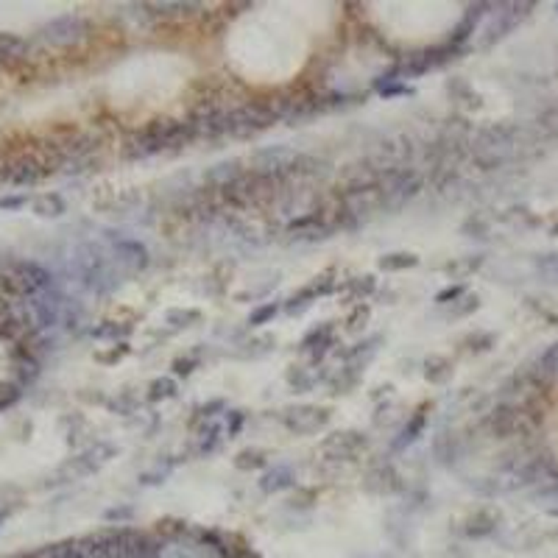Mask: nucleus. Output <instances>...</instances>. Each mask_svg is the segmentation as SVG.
I'll return each instance as SVG.
<instances>
[{
  "label": "nucleus",
  "instance_id": "f257e3e1",
  "mask_svg": "<svg viewBox=\"0 0 558 558\" xmlns=\"http://www.w3.org/2000/svg\"><path fill=\"white\" fill-rule=\"evenodd\" d=\"M277 120V109L274 106H263V103H246L227 112V134L229 137H252V134L265 132L268 126H274Z\"/></svg>",
  "mask_w": 558,
  "mask_h": 558
},
{
  "label": "nucleus",
  "instance_id": "f03ea898",
  "mask_svg": "<svg viewBox=\"0 0 558 558\" xmlns=\"http://www.w3.org/2000/svg\"><path fill=\"white\" fill-rule=\"evenodd\" d=\"M282 425L294 435H316L329 425V410L319 405H294L282 410Z\"/></svg>",
  "mask_w": 558,
  "mask_h": 558
},
{
  "label": "nucleus",
  "instance_id": "7ed1b4c3",
  "mask_svg": "<svg viewBox=\"0 0 558 558\" xmlns=\"http://www.w3.org/2000/svg\"><path fill=\"white\" fill-rule=\"evenodd\" d=\"M363 450H368V435L358 430H341L321 441V453L329 460H355Z\"/></svg>",
  "mask_w": 558,
  "mask_h": 558
},
{
  "label": "nucleus",
  "instance_id": "20e7f679",
  "mask_svg": "<svg viewBox=\"0 0 558 558\" xmlns=\"http://www.w3.org/2000/svg\"><path fill=\"white\" fill-rule=\"evenodd\" d=\"M118 450L112 447V444H95V447H90V450H84L81 455H76V458H70L59 469V477H65V480H78V477H87V475H93V472H98L100 466L106 463V460H112Z\"/></svg>",
  "mask_w": 558,
  "mask_h": 558
},
{
  "label": "nucleus",
  "instance_id": "39448f33",
  "mask_svg": "<svg viewBox=\"0 0 558 558\" xmlns=\"http://www.w3.org/2000/svg\"><path fill=\"white\" fill-rule=\"evenodd\" d=\"M87 31H90V26H87L84 17H78V14H62V17L51 20V23L42 29V39L51 42V45L65 48V45L81 42V39L87 36Z\"/></svg>",
  "mask_w": 558,
  "mask_h": 558
},
{
  "label": "nucleus",
  "instance_id": "423d86ee",
  "mask_svg": "<svg viewBox=\"0 0 558 558\" xmlns=\"http://www.w3.org/2000/svg\"><path fill=\"white\" fill-rule=\"evenodd\" d=\"M335 291V279H332V271L327 274H321V277H316L310 285H304L301 291H296L288 301H285V313L288 316H301L313 301H319V296H327Z\"/></svg>",
  "mask_w": 558,
  "mask_h": 558
},
{
  "label": "nucleus",
  "instance_id": "0eeeda50",
  "mask_svg": "<svg viewBox=\"0 0 558 558\" xmlns=\"http://www.w3.org/2000/svg\"><path fill=\"white\" fill-rule=\"evenodd\" d=\"M332 346H335V327H332V321H324V324L313 327L299 341V352H307L313 361H321Z\"/></svg>",
  "mask_w": 558,
  "mask_h": 558
},
{
  "label": "nucleus",
  "instance_id": "6e6552de",
  "mask_svg": "<svg viewBox=\"0 0 558 558\" xmlns=\"http://www.w3.org/2000/svg\"><path fill=\"white\" fill-rule=\"evenodd\" d=\"M115 265L118 268H126V271H143L148 265L145 246L137 243V240H129V237L115 240Z\"/></svg>",
  "mask_w": 558,
  "mask_h": 558
},
{
  "label": "nucleus",
  "instance_id": "1a4fd4ad",
  "mask_svg": "<svg viewBox=\"0 0 558 558\" xmlns=\"http://www.w3.org/2000/svg\"><path fill=\"white\" fill-rule=\"evenodd\" d=\"M48 173H51V167H45V165L39 162V160H33V157H23V160H17L14 165L6 167V179L11 185H33V182H39Z\"/></svg>",
  "mask_w": 558,
  "mask_h": 558
},
{
  "label": "nucleus",
  "instance_id": "9d476101",
  "mask_svg": "<svg viewBox=\"0 0 558 558\" xmlns=\"http://www.w3.org/2000/svg\"><path fill=\"white\" fill-rule=\"evenodd\" d=\"M246 173V167H240L237 160H227V162H218L212 165L207 173H204V182L210 190H224L227 185H232L234 179H240Z\"/></svg>",
  "mask_w": 558,
  "mask_h": 558
},
{
  "label": "nucleus",
  "instance_id": "9b49d317",
  "mask_svg": "<svg viewBox=\"0 0 558 558\" xmlns=\"http://www.w3.org/2000/svg\"><path fill=\"white\" fill-rule=\"evenodd\" d=\"M383 338L380 335H374V338H366V341H358L355 346H349L346 352H341V361L343 366H349V368H355V371H363L366 368V363H371V358L377 355V343H380Z\"/></svg>",
  "mask_w": 558,
  "mask_h": 558
},
{
  "label": "nucleus",
  "instance_id": "f8f14e48",
  "mask_svg": "<svg viewBox=\"0 0 558 558\" xmlns=\"http://www.w3.org/2000/svg\"><path fill=\"white\" fill-rule=\"evenodd\" d=\"M296 483L294 469L288 463H277L274 469H268L263 477H260V492L263 494H279L285 489H291Z\"/></svg>",
  "mask_w": 558,
  "mask_h": 558
},
{
  "label": "nucleus",
  "instance_id": "ddd939ff",
  "mask_svg": "<svg viewBox=\"0 0 558 558\" xmlns=\"http://www.w3.org/2000/svg\"><path fill=\"white\" fill-rule=\"evenodd\" d=\"M500 525V514H494L489 508H480L475 511L466 522H463V536L469 539H483V536H492L494 530Z\"/></svg>",
  "mask_w": 558,
  "mask_h": 558
},
{
  "label": "nucleus",
  "instance_id": "4468645a",
  "mask_svg": "<svg viewBox=\"0 0 558 558\" xmlns=\"http://www.w3.org/2000/svg\"><path fill=\"white\" fill-rule=\"evenodd\" d=\"M425 427H427V405H425V408H419V410L410 416V422L399 430V435H396L394 441H391V450H394V453L408 450L413 441H419V435L425 433Z\"/></svg>",
  "mask_w": 558,
  "mask_h": 558
},
{
  "label": "nucleus",
  "instance_id": "2eb2a0df",
  "mask_svg": "<svg viewBox=\"0 0 558 558\" xmlns=\"http://www.w3.org/2000/svg\"><path fill=\"white\" fill-rule=\"evenodd\" d=\"M433 455L441 466H453L460 458V441L455 433H438L433 441Z\"/></svg>",
  "mask_w": 558,
  "mask_h": 558
},
{
  "label": "nucleus",
  "instance_id": "dca6fc26",
  "mask_svg": "<svg viewBox=\"0 0 558 558\" xmlns=\"http://www.w3.org/2000/svg\"><path fill=\"white\" fill-rule=\"evenodd\" d=\"M374 90H377L383 98H396V95H410V93H413V90H410V84L399 78L396 67L394 70H388L386 76H380V78L374 81Z\"/></svg>",
  "mask_w": 558,
  "mask_h": 558
},
{
  "label": "nucleus",
  "instance_id": "f3484780",
  "mask_svg": "<svg viewBox=\"0 0 558 558\" xmlns=\"http://www.w3.org/2000/svg\"><path fill=\"white\" fill-rule=\"evenodd\" d=\"M221 441H224V435H221V427L215 425V422H207V425L198 430L196 453L201 455V458H207V455H212V453L221 447Z\"/></svg>",
  "mask_w": 558,
  "mask_h": 558
},
{
  "label": "nucleus",
  "instance_id": "a211bd4d",
  "mask_svg": "<svg viewBox=\"0 0 558 558\" xmlns=\"http://www.w3.org/2000/svg\"><path fill=\"white\" fill-rule=\"evenodd\" d=\"M33 212L42 218H59L67 212V204L59 193H45V196L33 198Z\"/></svg>",
  "mask_w": 558,
  "mask_h": 558
},
{
  "label": "nucleus",
  "instance_id": "6ab92c4d",
  "mask_svg": "<svg viewBox=\"0 0 558 558\" xmlns=\"http://www.w3.org/2000/svg\"><path fill=\"white\" fill-rule=\"evenodd\" d=\"M363 371H355V368H349V366H341V371H335L332 377H329V388H332V394H349L358 383H361Z\"/></svg>",
  "mask_w": 558,
  "mask_h": 558
},
{
  "label": "nucleus",
  "instance_id": "aec40b11",
  "mask_svg": "<svg viewBox=\"0 0 558 558\" xmlns=\"http://www.w3.org/2000/svg\"><path fill=\"white\" fill-rule=\"evenodd\" d=\"M234 469H240V472H254V469H263L268 466V455H265L263 450H257V447H246V450H240L237 455H234Z\"/></svg>",
  "mask_w": 558,
  "mask_h": 558
},
{
  "label": "nucleus",
  "instance_id": "412c9836",
  "mask_svg": "<svg viewBox=\"0 0 558 558\" xmlns=\"http://www.w3.org/2000/svg\"><path fill=\"white\" fill-rule=\"evenodd\" d=\"M425 377L430 380V383H435V386L447 383V380L453 377V363L447 361V358H441V355L427 358L425 361Z\"/></svg>",
  "mask_w": 558,
  "mask_h": 558
},
{
  "label": "nucleus",
  "instance_id": "4be33fe9",
  "mask_svg": "<svg viewBox=\"0 0 558 558\" xmlns=\"http://www.w3.org/2000/svg\"><path fill=\"white\" fill-rule=\"evenodd\" d=\"M377 265H380V271H408V268L419 265V257L413 252H391V254H383Z\"/></svg>",
  "mask_w": 558,
  "mask_h": 558
},
{
  "label": "nucleus",
  "instance_id": "5701e85b",
  "mask_svg": "<svg viewBox=\"0 0 558 558\" xmlns=\"http://www.w3.org/2000/svg\"><path fill=\"white\" fill-rule=\"evenodd\" d=\"M129 335H132V324H118V321H103L100 327L93 329V338H98V341H115V343H118V338L126 341Z\"/></svg>",
  "mask_w": 558,
  "mask_h": 558
},
{
  "label": "nucleus",
  "instance_id": "b1692460",
  "mask_svg": "<svg viewBox=\"0 0 558 558\" xmlns=\"http://www.w3.org/2000/svg\"><path fill=\"white\" fill-rule=\"evenodd\" d=\"M346 291H349V296L361 304L363 299H368V296L377 291V279H374L371 274H366V277H355V279H349V282H346Z\"/></svg>",
  "mask_w": 558,
  "mask_h": 558
},
{
  "label": "nucleus",
  "instance_id": "393cba45",
  "mask_svg": "<svg viewBox=\"0 0 558 558\" xmlns=\"http://www.w3.org/2000/svg\"><path fill=\"white\" fill-rule=\"evenodd\" d=\"M285 380H288V386L294 388L296 394H307V391L316 386V377H313L307 368H301V366H291Z\"/></svg>",
  "mask_w": 558,
  "mask_h": 558
},
{
  "label": "nucleus",
  "instance_id": "a878e982",
  "mask_svg": "<svg viewBox=\"0 0 558 558\" xmlns=\"http://www.w3.org/2000/svg\"><path fill=\"white\" fill-rule=\"evenodd\" d=\"M179 394V386L173 377H160L148 386V402H160V399H173Z\"/></svg>",
  "mask_w": 558,
  "mask_h": 558
},
{
  "label": "nucleus",
  "instance_id": "bb28decb",
  "mask_svg": "<svg viewBox=\"0 0 558 558\" xmlns=\"http://www.w3.org/2000/svg\"><path fill=\"white\" fill-rule=\"evenodd\" d=\"M447 307H450V319H463V316H469V313H475L480 307V299L475 294H463L453 304H447Z\"/></svg>",
  "mask_w": 558,
  "mask_h": 558
},
{
  "label": "nucleus",
  "instance_id": "cd10ccee",
  "mask_svg": "<svg viewBox=\"0 0 558 558\" xmlns=\"http://www.w3.org/2000/svg\"><path fill=\"white\" fill-rule=\"evenodd\" d=\"M165 321L170 324V327H193L196 321H201V313L198 310H167L165 313Z\"/></svg>",
  "mask_w": 558,
  "mask_h": 558
},
{
  "label": "nucleus",
  "instance_id": "c85d7f7f",
  "mask_svg": "<svg viewBox=\"0 0 558 558\" xmlns=\"http://www.w3.org/2000/svg\"><path fill=\"white\" fill-rule=\"evenodd\" d=\"M277 313H279V304H277V301H265V304H260V307L252 310L249 324H252V327H263V324H268Z\"/></svg>",
  "mask_w": 558,
  "mask_h": 558
},
{
  "label": "nucleus",
  "instance_id": "c756f323",
  "mask_svg": "<svg viewBox=\"0 0 558 558\" xmlns=\"http://www.w3.org/2000/svg\"><path fill=\"white\" fill-rule=\"evenodd\" d=\"M368 316H371V310H368V304H355L352 307V313L346 316V332H361L366 327V321H368Z\"/></svg>",
  "mask_w": 558,
  "mask_h": 558
},
{
  "label": "nucleus",
  "instance_id": "7c9ffc66",
  "mask_svg": "<svg viewBox=\"0 0 558 558\" xmlns=\"http://www.w3.org/2000/svg\"><path fill=\"white\" fill-rule=\"evenodd\" d=\"M483 265V257H466V260H455V263L447 265V274L450 277H469L472 271H477Z\"/></svg>",
  "mask_w": 558,
  "mask_h": 558
},
{
  "label": "nucleus",
  "instance_id": "2f4dec72",
  "mask_svg": "<svg viewBox=\"0 0 558 558\" xmlns=\"http://www.w3.org/2000/svg\"><path fill=\"white\" fill-rule=\"evenodd\" d=\"M20 51H26V42L14 33H0V56H17Z\"/></svg>",
  "mask_w": 558,
  "mask_h": 558
},
{
  "label": "nucleus",
  "instance_id": "473e14b6",
  "mask_svg": "<svg viewBox=\"0 0 558 558\" xmlns=\"http://www.w3.org/2000/svg\"><path fill=\"white\" fill-rule=\"evenodd\" d=\"M198 363H201L198 355H185V358H176L170 368H173V374H176V377H190V374L198 368Z\"/></svg>",
  "mask_w": 558,
  "mask_h": 558
},
{
  "label": "nucleus",
  "instance_id": "72a5a7b5",
  "mask_svg": "<svg viewBox=\"0 0 558 558\" xmlns=\"http://www.w3.org/2000/svg\"><path fill=\"white\" fill-rule=\"evenodd\" d=\"M137 405H140V402H137V396L129 394V391H123L118 399H112V402H109V408H112V410H118V413H123V416L137 413Z\"/></svg>",
  "mask_w": 558,
  "mask_h": 558
},
{
  "label": "nucleus",
  "instance_id": "f704fd0d",
  "mask_svg": "<svg viewBox=\"0 0 558 558\" xmlns=\"http://www.w3.org/2000/svg\"><path fill=\"white\" fill-rule=\"evenodd\" d=\"M249 346H252V349H249V355H252V358H263V355H268V352H274L277 338H274V335H263V338H254Z\"/></svg>",
  "mask_w": 558,
  "mask_h": 558
},
{
  "label": "nucleus",
  "instance_id": "c9c22d12",
  "mask_svg": "<svg viewBox=\"0 0 558 558\" xmlns=\"http://www.w3.org/2000/svg\"><path fill=\"white\" fill-rule=\"evenodd\" d=\"M132 517H134L132 505H115V508H109V511L103 514V520H106V522H118V525H126Z\"/></svg>",
  "mask_w": 558,
  "mask_h": 558
},
{
  "label": "nucleus",
  "instance_id": "e433bc0d",
  "mask_svg": "<svg viewBox=\"0 0 558 558\" xmlns=\"http://www.w3.org/2000/svg\"><path fill=\"white\" fill-rule=\"evenodd\" d=\"M466 294V285H450V288H444V291H438L435 294V304H441V307H447V304H453L455 299Z\"/></svg>",
  "mask_w": 558,
  "mask_h": 558
},
{
  "label": "nucleus",
  "instance_id": "4c0bfd02",
  "mask_svg": "<svg viewBox=\"0 0 558 558\" xmlns=\"http://www.w3.org/2000/svg\"><path fill=\"white\" fill-rule=\"evenodd\" d=\"M246 422V413L243 410H227V435L234 438L240 433V427Z\"/></svg>",
  "mask_w": 558,
  "mask_h": 558
},
{
  "label": "nucleus",
  "instance_id": "58836bf2",
  "mask_svg": "<svg viewBox=\"0 0 558 558\" xmlns=\"http://www.w3.org/2000/svg\"><path fill=\"white\" fill-rule=\"evenodd\" d=\"M215 410H224V413H227V402H224V399H212V402L201 405V408H198V419H204V422H212Z\"/></svg>",
  "mask_w": 558,
  "mask_h": 558
},
{
  "label": "nucleus",
  "instance_id": "ea45409f",
  "mask_svg": "<svg viewBox=\"0 0 558 558\" xmlns=\"http://www.w3.org/2000/svg\"><path fill=\"white\" fill-rule=\"evenodd\" d=\"M469 343H477V346H475V352H486V349H492L494 335L492 332H477V335H472V338H469Z\"/></svg>",
  "mask_w": 558,
  "mask_h": 558
},
{
  "label": "nucleus",
  "instance_id": "a19ab883",
  "mask_svg": "<svg viewBox=\"0 0 558 558\" xmlns=\"http://www.w3.org/2000/svg\"><path fill=\"white\" fill-rule=\"evenodd\" d=\"M23 204H29V196H6V198H0V210H17V207H23Z\"/></svg>",
  "mask_w": 558,
  "mask_h": 558
},
{
  "label": "nucleus",
  "instance_id": "79ce46f5",
  "mask_svg": "<svg viewBox=\"0 0 558 558\" xmlns=\"http://www.w3.org/2000/svg\"><path fill=\"white\" fill-rule=\"evenodd\" d=\"M126 352H129V343H120V349H115V352H109V355H98V361H106V363H109V361H120Z\"/></svg>",
  "mask_w": 558,
  "mask_h": 558
},
{
  "label": "nucleus",
  "instance_id": "37998d69",
  "mask_svg": "<svg viewBox=\"0 0 558 558\" xmlns=\"http://www.w3.org/2000/svg\"><path fill=\"white\" fill-rule=\"evenodd\" d=\"M3 182H9V179H6V167L0 170V185H3Z\"/></svg>",
  "mask_w": 558,
  "mask_h": 558
},
{
  "label": "nucleus",
  "instance_id": "c03bdc74",
  "mask_svg": "<svg viewBox=\"0 0 558 558\" xmlns=\"http://www.w3.org/2000/svg\"><path fill=\"white\" fill-rule=\"evenodd\" d=\"M0 522H3V514H0Z\"/></svg>",
  "mask_w": 558,
  "mask_h": 558
}]
</instances>
